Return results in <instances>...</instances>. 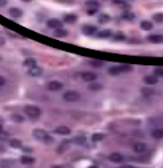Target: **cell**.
I'll use <instances>...</instances> for the list:
<instances>
[{"label":"cell","mask_w":163,"mask_h":168,"mask_svg":"<svg viewBox=\"0 0 163 168\" xmlns=\"http://www.w3.org/2000/svg\"><path fill=\"white\" fill-rule=\"evenodd\" d=\"M144 83L148 85H154L158 83V77L155 75H147V76H144Z\"/></svg>","instance_id":"cell-11"},{"label":"cell","mask_w":163,"mask_h":168,"mask_svg":"<svg viewBox=\"0 0 163 168\" xmlns=\"http://www.w3.org/2000/svg\"><path fill=\"white\" fill-rule=\"evenodd\" d=\"M107 20H108V16L107 15H102V17H99V22H100V23H104Z\"/></svg>","instance_id":"cell-32"},{"label":"cell","mask_w":163,"mask_h":168,"mask_svg":"<svg viewBox=\"0 0 163 168\" xmlns=\"http://www.w3.org/2000/svg\"><path fill=\"white\" fill-rule=\"evenodd\" d=\"M102 87H103V85L99 84V83H91L88 88L91 89V91H99V89H102Z\"/></svg>","instance_id":"cell-19"},{"label":"cell","mask_w":163,"mask_h":168,"mask_svg":"<svg viewBox=\"0 0 163 168\" xmlns=\"http://www.w3.org/2000/svg\"><path fill=\"white\" fill-rule=\"evenodd\" d=\"M91 139H92L94 141H100V140H103V139H104V135H103V134H94Z\"/></svg>","instance_id":"cell-22"},{"label":"cell","mask_w":163,"mask_h":168,"mask_svg":"<svg viewBox=\"0 0 163 168\" xmlns=\"http://www.w3.org/2000/svg\"><path fill=\"white\" fill-rule=\"evenodd\" d=\"M47 88H48L50 91H52V92L60 91V89L63 88V83H60V81H56V80H52V81H50V83L47 84Z\"/></svg>","instance_id":"cell-4"},{"label":"cell","mask_w":163,"mask_h":168,"mask_svg":"<svg viewBox=\"0 0 163 168\" xmlns=\"http://www.w3.org/2000/svg\"><path fill=\"white\" fill-rule=\"evenodd\" d=\"M9 144H11L12 147H15V148H19V147H22V141L18 140V139H12V140L9 141Z\"/></svg>","instance_id":"cell-21"},{"label":"cell","mask_w":163,"mask_h":168,"mask_svg":"<svg viewBox=\"0 0 163 168\" xmlns=\"http://www.w3.org/2000/svg\"><path fill=\"white\" fill-rule=\"evenodd\" d=\"M152 89H143V95H152Z\"/></svg>","instance_id":"cell-34"},{"label":"cell","mask_w":163,"mask_h":168,"mask_svg":"<svg viewBox=\"0 0 163 168\" xmlns=\"http://www.w3.org/2000/svg\"><path fill=\"white\" fill-rule=\"evenodd\" d=\"M64 20H66L67 23H75V22H76V16L75 15H67L66 17H64Z\"/></svg>","instance_id":"cell-23"},{"label":"cell","mask_w":163,"mask_h":168,"mask_svg":"<svg viewBox=\"0 0 163 168\" xmlns=\"http://www.w3.org/2000/svg\"><path fill=\"white\" fill-rule=\"evenodd\" d=\"M55 36L56 38H66L67 36V31L59 28V30H55Z\"/></svg>","instance_id":"cell-18"},{"label":"cell","mask_w":163,"mask_h":168,"mask_svg":"<svg viewBox=\"0 0 163 168\" xmlns=\"http://www.w3.org/2000/svg\"><path fill=\"white\" fill-rule=\"evenodd\" d=\"M4 4H5V0H0V7H1V5H4Z\"/></svg>","instance_id":"cell-39"},{"label":"cell","mask_w":163,"mask_h":168,"mask_svg":"<svg viewBox=\"0 0 163 168\" xmlns=\"http://www.w3.org/2000/svg\"><path fill=\"white\" fill-rule=\"evenodd\" d=\"M3 43H4V40L3 39H0V44H3Z\"/></svg>","instance_id":"cell-41"},{"label":"cell","mask_w":163,"mask_h":168,"mask_svg":"<svg viewBox=\"0 0 163 168\" xmlns=\"http://www.w3.org/2000/svg\"><path fill=\"white\" fill-rule=\"evenodd\" d=\"M1 131H3V128H1V126H0V132H1Z\"/></svg>","instance_id":"cell-43"},{"label":"cell","mask_w":163,"mask_h":168,"mask_svg":"<svg viewBox=\"0 0 163 168\" xmlns=\"http://www.w3.org/2000/svg\"><path fill=\"white\" fill-rule=\"evenodd\" d=\"M82 31H83V34H86V35H94L96 32V27H94V26H84Z\"/></svg>","instance_id":"cell-13"},{"label":"cell","mask_w":163,"mask_h":168,"mask_svg":"<svg viewBox=\"0 0 163 168\" xmlns=\"http://www.w3.org/2000/svg\"><path fill=\"white\" fill-rule=\"evenodd\" d=\"M123 17H124V19H128V20H130V19H134V15H132V13H124Z\"/></svg>","instance_id":"cell-33"},{"label":"cell","mask_w":163,"mask_h":168,"mask_svg":"<svg viewBox=\"0 0 163 168\" xmlns=\"http://www.w3.org/2000/svg\"><path fill=\"white\" fill-rule=\"evenodd\" d=\"M20 160H22L23 164H32V163H34V159H32V157H28V156H23Z\"/></svg>","instance_id":"cell-20"},{"label":"cell","mask_w":163,"mask_h":168,"mask_svg":"<svg viewBox=\"0 0 163 168\" xmlns=\"http://www.w3.org/2000/svg\"><path fill=\"white\" fill-rule=\"evenodd\" d=\"M117 39H118V40H123L124 36H123V35H117Z\"/></svg>","instance_id":"cell-37"},{"label":"cell","mask_w":163,"mask_h":168,"mask_svg":"<svg viewBox=\"0 0 163 168\" xmlns=\"http://www.w3.org/2000/svg\"><path fill=\"white\" fill-rule=\"evenodd\" d=\"M111 36V31H102L99 34V38H110Z\"/></svg>","instance_id":"cell-29"},{"label":"cell","mask_w":163,"mask_h":168,"mask_svg":"<svg viewBox=\"0 0 163 168\" xmlns=\"http://www.w3.org/2000/svg\"><path fill=\"white\" fill-rule=\"evenodd\" d=\"M24 112H26V115H27L30 119H38L40 116V114H42V111H40L39 107H36V106H27V107L24 108Z\"/></svg>","instance_id":"cell-1"},{"label":"cell","mask_w":163,"mask_h":168,"mask_svg":"<svg viewBox=\"0 0 163 168\" xmlns=\"http://www.w3.org/2000/svg\"><path fill=\"white\" fill-rule=\"evenodd\" d=\"M23 1H26V3H28V1H31V0H23Z\"/></svg>","instance_id":"cell-42"},{"label":"cell","mask_w":163,"mask_h":168,"mask_svg":"<svg viewBox=\"0 0 163 168\" xmlns=\"http://www.w3.org/2000/svg\"><path fill=\"white\" fill-rule=\"evenodd\" d=\"M140 27H142V30H144V31H150L152 28V23L151 22H146V20H144V22L140 23Z\"/></svg>","instance_id":"cell-17"},{"label":"cell","mask_w":163,"mask_h":168,"mask_svg":"<svg viewBox=\"0 0 163 168\" xmlns=\"http://www.w3.org/2000/svg\"><path fill=\"white\" fill-rule=\"evenodd\" d=\"M86 4H87L88 7H92V8H98V5H99L96 0H88V1H87Z\"/></svg>","instance_id":"cell-28"},{"label":"cell","mask_w":163,"mask_h":168,"mask_svg":"<svg viewBox=\"0 0 163 168\" xmlns=\"http://www.w3.org/2000/svg\"><path fill=\"white\" fill-rule=\"evenodd\" d=\"M11 119L15 123H23V116H20V115H12Z\"/></svg>","instance_id":"cell-24"},{"label":"cell","mask_w":163,"mask_h":168,"mask_svg":"<svg viewBox=\"0 0 163 168\" xmlns=\"http://www.w3.org/2000/svg\"><path fill=\"white\" fill-rule=\"evenodd\" d=\"M47 26H48L50 28H52V30H59V28H62L63 23L58 19H50L48 22H47Z\"/></svg>","instance_id":"cell-7"},{"label":"cell","mask_w":163,"mask_h":168,"mask_svg":"<svg viewBox=\"0 0 163 168\" xmlns=\"http://www.w3.org/2000/svg\"><path fill=\"white\" fill-rule=\"evenodd\" d=\"M34 138H35L36 140H42V141H46V143H51V141L54 140L50 135L47 134L46 131H43V130H35L34 131Z\"/></svg>","instance_id":"cell-2"},{"label":"cell","mask_w":163,"mask_h":168,"mask_svg":"<svg viewBox=\"0 0 163 168\" xmlns=\"http://www.w3.org/2000/svg\"><path fill=\"white\" fill-rule=\"evenodd\" d=\"M152 138L156 139V140L163 139V128H155V130H152Z\"/></svg>","instance_id":"cell-12"},{"label":"cell","mask_w":163,"mask_h":168,"mask_svg":"<svg viewBox=\"0 0 163 168\" xmlns=\"http://www.w3.org/2000/svg\"><path fill=\"white\" fill-rule=\"evenodd\" d=\"M108 160H110V161H112V163H122V161L124 160V157L122 156L121 153L114 152V153H111V155L108 156Z\"/></svg>","instance_id":"cell-8"},{"label":"cell","mask_w":163,"mask_h":168,"mask_svg":"<svg viewBox=\"0 0 163 168\" xmlns=\"http://www.w3.org/2000/svg\"><path fill=\"white\" fill-rule=\"evenodd\" d=\"M119 69H121V73L122 72H130V71H131V65H119Z\"/></svg>","instance_id":"cell-27"},{"label":"cell","mask_w":163,"mask_h":168,"mask_svg":"<svg viewBox=\"0 0 163 168\" xmlns=\"http://www.w3.org/2000/svg\"><path fill=\"white\" fill-rule=\"evenodd\" d=\"M148 40L151 43H163V36H160V35H151V36H148Z\"/></svg>","instance_id":"cell-16"},{"label":"cell","mask_w":163,"mask_h":168,"mask_svg":"<svg viewBox=\"0 0 163 168\" xmlns=\"http://www.w3.org/2000/svg\"><path fill=\"white\" fill-rule=\"evenodd\" d=\"M90 168H96V167H90Z\"/></svg>","instance_id":"cell-44"},{"label":"cell","mask_w":163,"mask_h":168,"mask_svg":"<svg viewBox=\"0 0 163 168\" xmlns=\"http://www.w3.org/2000/svg\"><path fill=\"white\" fill-rule=\"evenodd\" d=\"M42 68L40 67H38V65H35V67H32V68H28V75L32 77H36V76H40L42 75Z\"/></svg>","instance_id":"cell-9"},{"label":"cell","mask_w":163,"mask_h":168,"mask_svg":"<svg viewBox=\"0 0 163 168\" xmlns=\"http://www.w3.org/2000/svg\"><path fill=\"white\" fill-rule=\"evenodd\" d=\"M95 12H96V8H90L88 11H87V13H88V15H94Z\"/></svg>","instance_id":"cell-35"},{"label":"cell","mask_w":163,"mask_h":168,"mask_svg":"<svg viewBox=\"0 0 163 168\" xmlns=\"http://www.w3.org/2000/svg\"><path fill=\"white\" fill-rule=\"evenodd\" d=\"M59 1H67V3H72L74 0H59Z\"/></svg>","instance_id":"cell-40"},{"label":"cell","mask_w":163,"mask_h":168,"mask_svg":"<svg viewBox=\"0 0 163 168\" xmlns=\"http://www.w3.org/2000/svg\"><path fill=\"white\" fill-rule=\"evenodd\" d=\"M121 168H134L132 165H128V164H126V165H122Z\"/></svg>","instance_id":"cell-38"},{"label":"cell","mask_w":163,"mask_h":168,"mask_svg":"<svg viewBox=\"0 0 163 168\" xmlns=\"http://www.w3.org/2000/svg\"><path fill=\"white\" fill-rule=\"evenodd\" d=\"M91 65H94V67H100V65H103V63H102V61L92 60V61H91Z\"/></svg>","instance_id":"cell-31"},{"label":"cell","mask_w":163,"mask_h":168,"mask_svg":"<svg viewBox=\"0 0 163 168\" xmlns=\"http://www.w3.org/2000/svg\"><path fill=\"white\" fill-rule=\"evenodd\" d=\"M23 64H24V67H27V68H32V67L38 65V64H36V60H35V59H32V57L26 59V60L23 61Z\"/></svg>","instance_id":"cell-14"},{"label":"cell","mask_w":163,"mask_h":168,"mask_svg":"<svg viewBox=\"0 0 163 168\" xmlns=\"http://www.w3.org/2000/svg\"><path fill=\"white\" fill-rule=\"evenodd\" d=\"M154 75H155L156 77H158V76L163 77V68H155V71H154Z\"/></svg>","instance_id":"cell-30"},{"label":"cell","mask_w":163,"mask_h":168,"mask_svg":"<svg viewBox=\"0 0 163 168\" xmlns=\"http://www.w3.org/2000/svg\"><path fill=\"white\" fill-rule=\"evenodd\" d=\"M82 80L87 81V83H94L96 80V75L94 72H83L82 73Z\"/></svg>","instance_id":"cell-5"},{"label":"cell","mask_w":163,"mask_h":168,"mask_svg":"<svg viewBox=\"0 0 163 168\" xmlns=\"http://www.w3.org/2000/svg\"><path fill=\"white\" fill-rule=\"evenodd\" d=\"M9 15H11L12 17H20V16L23 15V12H22V9H19V8H11V9H9Z\"/></svg>","instance_id":"cell-15"},{"label":"cell","mask_w":163,"mask_h":168,"mask_svg":"<svg viewBox=\"0 0 163 168\" xmlns=\"http://www.w3.org/2000/svg\"><path fill=\"white\" fill-rule=\"evenodd\" d=\"M154 20L156 23H163V13H155L154 15Z\"/></svg>","instance_id":"cell-26"},{"label":"cell","mask_w":163,"mask_h":168,"mask_svg":"<svg viewBox=\"0 0 163 168\" xmlns=\"http://www.w3.org/2000/svg\"><path fill=\"white\" fill-rule=\"evenodd\" d=\"M63 99L66 100V101H68V103H75V101H78L80 99V95L76 91H67V92H64Z\"/></svg>","instance_id":"cell-3"},{"label":"cell","mask_w":163,"mask_h":168,"mask_svg":"<svg viewBox=\"0 0 163 168\" xmlns=\"http://www.w3.org/2000/svg\"><path fill=\"white\" fill-rule=\"evenodd\" d=\"M55 134H58V135H70L71 130L68 128V127H66V126H59V127L55 128Z\"/></svg>","instance_id":"cell-10"},{"label":"cell","mask_w":163,"mask_h":168,"mask_svg":"<svg viewBox=\"0 0 163 168\" xmlns=\"http://www.w3.org/2000/svg\"><path fill=\"white\" fill-rule=\"evenodd\" d=\"M132 149H134L135 153H144L147 151V145L144 144V143H135V144L132 145Z\"/></svg>","instance_id":"cell-6"},{"label":"cell","mask_w":163,"mask_h":168,"mask_svg":"<svg viewBox=\"0 0 163 168\" xmlns=\"http://www.w3.org/2000/svg\"><path fill=\"white\" fill-rule=\"evenodd\" d=\"M4 84H5V77H4V76H0V87H3Z\"/></svg>","instance_id":"cell-36"},{"label":"cell","mask_w":163,"mask_h":168,"mask_svg":"<svg viewBox=\"0 0 163 168\" xmlns=\"http://www.w3.org/2000/svg\"><path fill=\"white\" fill-rule=\"evenodd\" d=\"M110 73H111V75H119V73H121L119 65H118V67H111V68H110Z\"/></svg>","instance_id":"cell-25"}]
</instances>
